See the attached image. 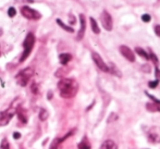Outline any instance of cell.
I'll use <instances>...</instances> for the list:
<instances>
[{
	"instance_id": "1",
	"label": "cell",
	"mask_w": 160,
	"mask_h": 149,
	"mask_svg": "<svg viewBox=\"0 0 160 149\" xmlns=\"http://www.w3.org/2000/svg\"><path fill=\"white\" fill-rule=\"evenodd\" d=\"M60 96L64 99L73 98L78 90V84L73 78H61L58 83Z\"/></svg>"
},
{
	"instance_id": "2",
	"label": "cell",
	"mask_w": 160,
	"mask_h": 149,
	"mask_svg": "<svg viewBox=\"0 0 160 149\" xmlns=\"http://www.w3.org/2000/svg\"><path fill=\"white\" fill-rule=\"evenodd\" d=\"M34 45H35V36H34L33 33H28L26 35L25 39H24L23 42V53L21 56V59H20V62H24L26 59L28 58V56L32 52Z\"/></svg>"
},
{
	"instance_id": "3",
	"label": "cell",
	"mask_w": 160,
	"mask_h": 149,
	"mask_svg": "<svg viewBox=\"0 0 160 149\" xmlns=\"http://www.w3.org/2000/svg\"><path fill=\"white\" fill-rule=\"evenodd\" d=\"M34 75V69L31 67H25L22 71H20L19 73L15 76V80H17V83L20 85V86L24 87L28 85V83L30 82V80L32 78V76Z\"/></svg>"
},
{
	"instance_id": "4",
	"label": "cell",
	"mask_w": 160,
	"mask_h": 149,
	"mask_svg": "<svg viewBox=\"0 0 160 149\" xmlns=\"http://www.w3.org/2000/svg\"><path fill=\"white\" fill-rule=\"evenodd\" d=\"M21 13L24 17H26L28 20H33V21H36V20H39L42 17V14H40L38 11L34 10V9L30 8L28 6H24L21 8Z\"/></svg>"
},
{
	"instance_id": "5",
	"label": "cell",
	"mask_w": 160,
	"mask_h": 149,
	"mask_svg": "<svg viewBox=\"0 0 160 149\" xmlns=\"http://www.w3.org/2000/svg\"><path fill=\"white\" fill-rule=\"evenodd\" d=\"M100 21H101V25L105 28L106 31L110 32L113 28V22H112V17L109 14V12L106 10H103L100 14Z\"/></svg>"
},
{
	"instance_id": "6",
	"label": "cell",
	"mask_w": 160,
	"mask_h": 149,
	"mask_svg": "<svg viewBox=\"0 0 160 149\" xmlns=\"http://www.w3.org/2000/svg\"><path fill=\"white\" fill-rule=\"evenodd\" d=\"M92 58H93V61L95 62V64L97 65L99 70H101L102 72H107L109 73V67L105 63V61L102 60V58L98 55L97 52H92Z\"/></svg>"
},
{
	"instance_id": "7",
	"label": "cell",
	"mask_w": 160,
	"mask_h": 149,
	"mask_svg": "<svg viewBox=\"0 0 160 149\" xmlns=\"http://www.w3.org/2000/svg\"><path fill=\"white\" fill-rule=\"evenodd\" d=\"M15 109L14 108H9L6 111L0 113V124L1 125H7L10 122V120L12 119V117L14 116Z\"/></svg>"
},
{
	"instance_id": "8",
	"label": "cell",
	"mask_w": 160,
	"mask_h": 149,
	"mask_svg": "<svg viewBox=\"0 0 160 149\" xmlns=\"http://www.w3.org/2000/svg\"><path fill=\"white\" fill-rule=\"evenodd\" d=\"M119 50H120L121 55H122L123 57H124L127 60L130 61V62H134V61H135V55H134V52H133V51L131 50V49L128 48V46H124V45H122V46H120Z\"/></svg>"
},
{
	"instance_id": "9",
	"label": "cell",
	"mask_w": 160,
	"mask_h": 149,
	"mask_svg": "<svg viewBox=\"0 0 160 149\" xmlns=\"http://www.w3.org/2000/svg\"><path fill=\"white\" fill-rule=\"evenodd\" d=\"M80 23H81V27L80 31L78 33V40H82L84 37L85 30H86V21H85V15L84 14H80Z\"/></svg>"
},
{
	"instance_id": "10",
	"label": "cell",
	"mask_w": 160,
	"mask_h": 149,
	"mask_svg": "<svg viewBox=\"0 0 160 149\" xmlns=\"http://www.w3.org/2000/svg\"><path fill=\"white\" fill-rule=\"evenodd\" d=\"M100 149H118V145L111 139H107L101 144Z\"/></svg>"
},
{
	"instance_id": "11",
	"label": "cell",
	"mask_w": 160,
	"mask_h": 149,
	"mask_svg": "<svg viewBox=\"0 0 160 149\" xmlns=\"http://www.w3.org/2000/svg\"><path fill=\"white\" fill-rule=\"evenodd\" d=\"M72 60V56L70 53H61L59 56V61L62 65H67Z\"/></svg>"
},
{
	"instance_id": "12",
	"label": "cell",
	"mask_w": 160,
	"mask_h": 149,
	"mask_svg": "<svg viewBox=\"0 0 160 149\" xmlns=\"http://www.w3.org/2000/svg\"><path fill=\"white\" fill-rule=\"evenodd\" d=\"M78 149H91V143H89L88 138H87L86 136L83 137V139L80 142V144H78Z\"/></svg>"
},
{
	"instance_id": "13",
	"label": "cell",
	"mask_w": 160,
	"mask_h": 149,
	"mask_svg": "<svg viewBox=\"0 0 160 149\" xmlns=\"http://www.w3.org/2000/svg\"><path fill=\"white\" fill-rule=\"evenodd\" d=\"M18 118H19V120L22 123H26L28 122V116H26L25 110L22 109V108H19L18 109Z\"/></svg>"
},
{
	"instance_id": "14",
	"label": "cell",
	"mask_w": 160,
	"mask_h": 149,
	"mask_svg": "<svg viewBox=\"0 0 160 149\" xmlns=\"http://www.w3.org/2000/svg\"><path fill=\"white\" fill-rule=\"evenodd\" d=\"M89 22H91L92 31H93L95 34H99V33H100V28H99V26H98V24H97L96 20L94 19V17H89Z\"/></svg>"
},
{
	"instance_id": "15",
	"label": "cell",
	"mask_w": 160,
	"mask_h": 149,
	"mask_svg": "<svg viewBox=\"0 0 160 149\" xmlns=\"http://www.w3.org/2000/svg\"><path fill=\"white\" fill-rule=\"evenodd\" d=\"M135 51H136L137 55L141 56V57H142V58H144L145 60H148V59H149V56L147 55V52H146V51L144 50L143 48H141V47H136V48H135Z\"/></svg>"
},
{
	"instance_id": "16",
	"label": "cell",
	"mask_w": 160,
	"mask_h": 149,
	"mask_svg": "<svg viewBox=\"0 0 160 149\" xmlns=\"http://www.w3.org/2000/svg\"><path fill=\"white\" fill-rule=\"evenodd\" d=\"M57 24H58V25H59L61 28H63V30H64L65 32H69V33H73V32H74V30L71 27V26L65 25V24H64L63 22H62L60 19H57Z\"/></svg>"
},
{
	"instance_id": "17",
	"label": "cell",
	"mask_w": 160,
	"mask_h": 149,
	"mask_svg": "<svg viewBox=\"0 0 160 149\" xmlns=\"http://www.w3.org/2000/svg\"><path fill=\"white\" fill-rule=\"evenodd\" d=\"M61 141H60V138H56L53 139V142L51 143L50 147L49 149H61Z\"/></svg>"
},
{
	"instance_id": "18",
	"label": "cell",
	"mask_w": 160,
	"mask_h": 149,
	"mask_svg": "<svg viewBox=\"0 0 160 149\" xmlns=\"http://www.w3.org/2000/svg\"><path fill=\"white\" fill-rule=\"evenodd\" d=\"M49 117V113L46 109H40L39 111V120L40 121H46Z\"/></svg>"
},
{
	"instance_id": "19",
	"label": "cell",
	"mask_w": 160,
	"mask_h": 149,
	"mask_svg": "<svg viewBox=\"0 0 160 149\" xmlns=\"http://www.w3.org/2000/svg\"><path fill=\"white\" fill-rule=\"evenodd\" d=\"M0 149H10V145H9V142L7 138H3L0 143Z\"/></svg>"
},
{
	"instance_id": "20",
	"label": "cell",
	"mask_w": 160,
	"mask_h": 149,
	"mask_svg": "<svg viewBox=\"0 0 160 149\" xmlns=\"http://www.w3.org/2000/svg\"><path fill=\"white\" fill-rule=\"evenodd\" d=\"M32 92L33 94H39V86H38V84H36V83H33L32 84Z\"/></svg>"
},
{
	"instance_id": "21",
	"label": "cell",
	"mask_w": 160,
	"mask_h": 149,
	"mask_svg": "<svg viewBox=\"0 0 160 149\" xmlns=\"http://www.w3.org/2000/svg\"><path fill=\"white\" fill-rule=\"evenodd\" d=\"M15 14H17V10H15V9L13 8V7H11V8L8 10V15L10 17H14Z\"/></svg>"
},
{
	"instance_id": "22",
	"label": "cell",
	"mask_w": 160,
	"mask_h": 149,
	"mask_svg": "<svg viewBox=\"0 0 160 149\" xmlns=\"http://www.w3.org/2000/svg\"><path fill=\"white\" fill-rule=\"evenodd\" d=\"M149 58L152 60V62H154L155 64H156V65H158V63H159V62H158V59H157L156 55H155V53L152 52V51H150V53H149Z\"/></svg>"
},
{
	"instance_id": "23",
	"label": "cell",
	"mask_w": 160,
	"mask_h": 149,
	"mask_svg": "<svg viewBox=\"0 0 160 149\" xmlns=\"http://www.w3.org/2000/svg\"><path fill=\"white\" fill-rule=\"evenodd\" d=\"M158 81H152V82H149V83H148V86H149L150 87V88H156V87L157 86H158Z\"/></svg>"
},
{
	"instance_id": "24",
	"label": "cell",
	"mask_w": 160,
	"mask_h": 149,
	"mask_svg": "<svg viewBox=\"0 0 160 149\" xmlns=\"http://www.w3.org/2000/svg\"><path fill=\"white\" fill-rule=\"evenodd\" d=\"M142 20H143L144 22H146V23H148V22H150L152 17H150L149 14H143L142 15Z\"/></svg>"
},
{
	"instance_id": "25",
	"label": "cell",
	"mask_w": 160,
	"mask_h": 149,
	"mask_svg": "<svg viewBox=\"0 0 160 149\" xmlns=\"http://www.w3.org/2000/svg\"><path fill=\"white\" fill-rule=\"evenodd\" d=\"M155 74H156V78L157 81H160V70L158 69V67H156V72H155Z\"/></svg>"
},
{
	"instance_id": "26",
	"label": "cell",
	"mask_w": 160,
	"mask_h": 149,
	"mask_svg": "<svg viewBox=\"0 0 160 149\" xmlns=\"http://www.w3.org/2000/svg\"><path fill=\"white\" fill-rule=\"evenodd\" d=\"M155 33H156L157 36H159V37H160V25L155 26Z\"/></svg>"
},
{
	"instance_id": "27",
	"label": "cell",
	"mask_w": 160,
	"mask_h": 149,
	"mask_svg": "<svg viewBox=\"0 0 160 149\" xmlns=\"http://www.w3.org/2000/svg\"><path fill=\"white\" fill-rule=\"evenodd\" d=\"M13 138H14V139H19V138H21V134H20V133H18V132L13 133Z\"/></svg>"
},
{
	"instance_id": "28",
	"label": "cell",
	"mask_w": 160,
	"mask_h": 149,
	"mask_svg": "<svg viewBox=\"0 0 160 149\" xmlns=\"http://www.w3.org/2000/svg\"><path fill=\"white\" fill-rule=\"evenodd\" d=\"M17 1H23V2H28V3H33L34 0H17Z\"/></svg>"
},
{
	"instance_id": "29",
	"label": "cell",
	"mask_w": 160,
	"mask_h": 149,
	"mask_svg": "<svg viewBox=\"0 0 160 149\" xmlns=\"http://www.w3.org/2000/svg\"><path fill=\"white\" fill-rule=\"evenodd\" d=\"M2 33H3V32H2V28H0V36L2 35Z\"/></svg>"
}]
</instances>
